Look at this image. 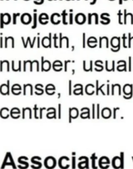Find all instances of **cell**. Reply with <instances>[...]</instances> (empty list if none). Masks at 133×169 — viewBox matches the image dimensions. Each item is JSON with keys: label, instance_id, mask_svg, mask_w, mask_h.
I'll return each mask as SVG.
<instances>
[{"label": "cell", "instance_id": "obj_1", "mask_svg": "<svg viewBox=\"0 0 133 169\" xmlns=\"http://www.w3.org/2000/svg\"><path fill=\"white\" fill-rule=\"evenodd\" d=\"M86 18L85 15L83 13L76 14L75 17V21L78 25H83L86 22Z\"/></svg>", "mask_w": 133, "mask_h": 169}, {"label": "cell", "instance_id": "obj_2", "mask_svg": "<svg viewBox=\"0 0 133 169\" xmlns=\"http://www.w3.org/2000/svg\"><path fill=\"white\" fill-rule=\"evenodd\" d=\"M55 160L54 158L52 157L47 158L46 159H45V167L47 168H53L55 165Z\"/></svg>", "mask_w": 133, "mask_h": 169}, {"label": "cell", "instance_id": "obj_3", "mask_svg": "<svg viewBox=\"0 0 133 169\" xmlns=\"http://www.w3.org/2000/svg\"><path fill=\"white\" fill-rule=\"evenodd\" d=\"M104 15H105V13L102 14V15H100V18H101V19H102L106 20V22H103V21H101L100 23H102V25H108V24H109V23L110 22V19L109 18L105 17H104Z\"/></svg>", "mask_w": 133, "mask_h": 169}, {"label": "cell", "instance_id": "obj_4", "mask_svg": "<svg viewBox=\"0 0 133 169\" xmlns=\"http://www.w3.org/2000/svg\"><path fill=\"white\" fill-rule=\"evenodd\" d=\"M61 15L63 16V23L64 25H68V22H66V17L68 15V14L66 13V10H63V13L61 14Z\"/></svg>", "mask_w": 133, "mask_h": 169}, {"label": "cell", "instance_id": "obj_5", "mask_svg": "<svg viewBox=\"0 0 133 169\" xmlns=\"http://www.w3.org/2000/svg\"><path fill=\"white\" fill-rule=\"evenodd\" d=\"M127 12V10L125 9V10H124V25H126V23H127V16H129V13H126Z\"/></svg>", "mask_w": 133, "mask_h": 169}, {"label": "cell", "instance_id": "obj_6", "mask_svg": "<svg viewBox=\"0 0 133 169\" xmlns=\"http://www.w3.org/2000/svg\"><path fill=\"white\" fill-rule=\"evenodd\" d=\"M117 15L118 16V18H119V23L120 25H122L123 22H121V17L122 16H123V14L121 13V10H119V12L117 14Z\"/></svg>", "mask_w": 133, "mask_h": 169}, {"label": "cell", "instance_id": "obj_7", "mask_svg": "<svg viewBox=\"0 0 133 169\" xmlns=\"http://www.w3.org/2000/svg\"><path fill=\"white\" fill-rule=\"evenodd\" d=\"M73 14L72 13H71L69 14V23L70 25H72L73 22Z\"/></svg>", "mask_w": 133, "mask_h": 169}, {"label": "cell", "instance_id": "obj_8", "mask_svg": "<svg viewBox=\"0 0 133 169\" xmlns=\"http://www.w3.org/2000/svg\"><path fill=\"white\" fill-rule=\"evenodd\" d=\"M93 17V15L90 13L88 14V25H91L92 24V18Z\"/></svg>", "mask_w": 133, "mask_h": 169}, {"label": "cell", "instance_id": "obj_9", "mask_svg": "<svg viewBox=\"0 0 133 169\" xmlns=\"http://www.w3.org/2000/svg\"><path fill=\"white\" fill-rule=\"evenodd\" d=\"M124 154L123 153H121V156L122 160L121 162V166L122 169H123L124 167V157H123Z\"/></svg>", "mask_w": 133, "mask_h": 169}, {"label": "cell", "instance_id": "obj_10", "mask_svg": "<svg viewBox=\"0 0 133 169\" xmlns=\"http://www.w3.org/2000/svg\"><path fill=\"white\" fill-rule=\"evenodd\" d=\"M94 17L95 18V24L98 25V15L96 13H94Z\"/></svg>", "mask_w": 133, "mask_h": 169}, {"label": "cell", "instance_id": "obj_11", "mask_svg": "<svg viewBox=\"0 0 133 169\" xmlns=\"http://www.w3.org/2000/svg\"><path fill=\"white\" fill-rule=\"evenodd\" d=\"M83 48H85V33H84L83 34Z\"/></svg>", "mask_w": 133, "mask_h": 169}, {"label": "cell", "instance_id": "obj_12", "mask_svg": "<svg viewBox=\"0 0 133 169\" xmlns=\"http://www.w3.org/2000/svg\"><path fill=\"white\" fill-rule=\"evenodd\" d=\"M127 39V37H126V36H125V34L124 33L123 35L122 39H123V46L125 48H126V46H125V39Z\"/></svg>", "mask_w": 133, "mask_h": 169}, {"label": "cell", "instance_id": "obj_13", "mask_svg": "<svg viewBox=\"0 0 133 169\" xmlns=\"http://www.w3.org/2000/svg\"><path fill=\"white\" fill-rule=\"evenodd\" d=\"M129 47H131V42L133 39V37H131V34L130 33H129Z\"/></svg>", "mask_w": 133, "mask_h": 169}, {"label": "cell", "instance_id": "obj_14", "mask_svg": "<svg viewBox=\"0 0 133 169\" xmlns=\"http://www.w3.org/2000/svg\"><path fill=\"white\" fill-rule=\"evenodd\" d=\"M75 157H72V168L73 169H75Z\"/></svg>", "mask_w": 133, "mask_h": 169}, {"label": "cell", "instance_id": "obj_15", "mask_svg": "<svg viewBox=\"0 0 133 169\" xmlns=\"http://www.w3.org/2000/svg\"><path fill=\"white\" fill-rule=\"evenodd\" d=\"M97 1V0H93V2H90V5H94V4H96Z\"/></svg>", "mask_w": 133, "mask_h": 169}, {"label": "cell", "instance_id": "obj_16", "mask_svg": "<svg viewBox=\"0 0 133 169\" xmlns=\"http://www.w3.org/2000/svg\"><path fill=\"white\" fill-rule=\"evenodd\" d=\"M99 105H97V115H98V118H99Z\"/></svg>", "mask_w": 133, "mask_h": 169}, {"label": "cell", "instance_id": "obj_17", "mask_svg": "<svg viewBox=\"0 0 133 169\" xmlns=\"http://www.w3.org/2000/svg\"><path fill=\"white\" fill-rule=\"evenodd\" d=\"M123 0H119V3L120 5H122L123 4Z\"/></svg>", "mask_w": 133, "mask_h": 169}, {"label": "cell", "instance_id": "obj_18", "mask_svg": "<svg viewBox=\"0 0 133 169\" xmlns=\"http://www.w3.org/2000/svg\"><path fill=\"white\" fill-rule=\"evenodd\" d=\"M69 88H70V92H69V94H70V95H71V81L69 82Z\"/></svg>", "mask_w": 133, "mask_h": 169}, {"label": "cell", "instance_id": "obj_19", "mask_svg": "<svg viewBox=\"0 0 133 169\" xmlns=\"http://www.w3.org/2000/svg\"><path fill=\"white\" fill-rule=\"evenodd\" d=\"M90 71H92V61H90Z\"/></svg>", "mask_w": 133, "mask_h": 169}, {"label": "cell", "instance_id": "obj_20", "mask_svg": "<svg viewBox=\"0 0 133 169\" xmlns=\"http://www.w3.org/2000/svg\"><path fill=\"white\" fill-rule=\"evenodd\" d=\"M69 11H70V12H71V13H72V12H73V10H69Z\"/></svg>", "mask_w": 133, "mask_h": 169}, {"label": "cell", "instance_id": "obj_21", "mask_svg": "<svg viewBox=\"0 0 133 169\" xmlns=\"http://www.w3.org/2000/svg\"><path fill=\"white\" fill-rule=\"evenodd\" d=\"M109 1H115V0H109Z\"/></svg>", "mask_w": 133, "mask_h": 169}, {"label": "cell", "instance_id": "obj_22", "mask_svg": "<svg viewBox=\"0 0 133 169\" xmlns=\"http://www.w3.org/2000/svg\"><path fill=\"white\" fill-rule=\"evenodd\" d=\"M66 1H70V0H66ZM73 1H74V0H73Z\"/></svg>", "mask_w": 133, "mask_h": 169}, {"label": "cell", "instance_id": "obj_23", "mask_svg": "<svg viewBox=\"0 0 133 169\" xmlns=\"http://www.w3.org/2000/svg\"><path fill=\"white\" fill-rule=\"evenodd\" d=\"M124 1H127V0H124Z\"/></svg>", "mask_w": 133, "mask_h": 169}, {"label": "cell", "instance_id": "obj_24", "mask_svg": "<svg viewBox=\"0 0 133 169\" xmlns=\"http://www.w3.org/2000/svg\"><path fill=\"white\" fill-rule=\"evenodd\" d=\"M78 1H80V0H78Z\"/></svg>", "mask_w": 133, "mask_h": 169}, {"label": "cell", "instance_id": "obj_25", "mask_svg": "<svg viewBox=\"0 0 133 169\" xmlns=\"http://www.w3.org/2000/svg\"><path fill=\"white\" fill-rule=\"evenodd\" d=\"M85 1H87V0H85Z\"/></svg>", "mask_w": 133, "mask_h": 169}, {"label": "cell", "instance_id": "obj_26", "mask_svg": "<svg viewBox=\"0 0 133 169\" xmlns=\"http://www.w3.org/2000/svg\"></svg>", "mask_w": 133, "mask_h": 169}]
</instances>
